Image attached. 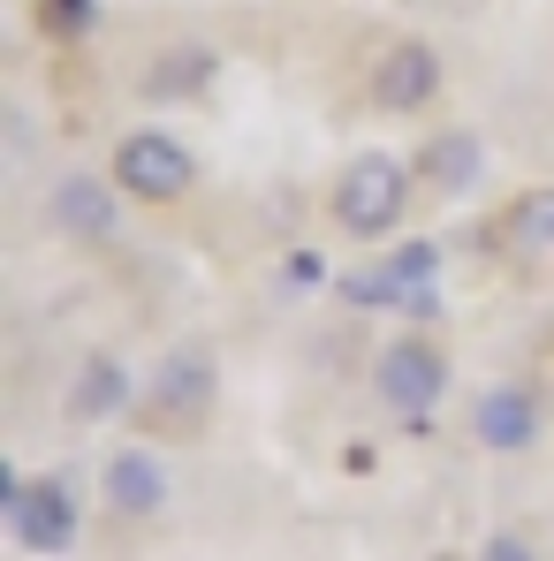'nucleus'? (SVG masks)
I'll use <instances>...</instances> for the list:
<instances>
[{
  "instance_id": "4468645a",
  "label": "nucleus",
  "mask_w": 554,
  "mask_h": 561,
  "mask_svg": "<svg viewBox=\"0 0 554 561\" xmlns=\"http://www.w3.org/2000/svg\"><path fill=\"white\" fill-rule=\"evenodd\" d=\"M380 274L395 280V288H433L441 251H433V243H403V251H387V259H380Z\"/></svg>"
},
{
  "instance_id": "f8f14e48",
  "label": "nucleus",
  "mask_w": 554,
  "mask_h": 561,
  "mask_svg": "<svg viewBox=\"0 0 554 561\" xmlns=\"http://www.w3.org/2000/svg\"><path fill=\"white\" fill-rule=\"evenodd\" d=\"M509 236L524 251H554V190H532V197L509 205Z\"/></svg>"
},
{
  "instance_id": "dca6fc26",
  "label": "nucleus",
  "mask_w": 554,
  "mask_h": 561,
  "mask_svg": "<svg viewBox=\"0 0 554 561\" xmlns=\"http://www.w3.org/2000/svg\"><path fill=\"white\" fill-rule=\"evenodd\" d=\"M471 561H540V554H532V539H517V531H494V539H486V547H478Z\"/></svg>"
},
{
  "instance_id": "6e6552de",
  "label": "nucleus",
  "mask_w": 554,
  "mask_h": 561,
  "mask_svg": "<svg viewBox=\"0 0 554 561\" xmlns=\"http://www.w3.org/2000/svg\"><path fill=\"white\" fill-rule=\"evenodd\" d=\"M106 508H114V516H160V508H168V470H160V456L122 448V456L106 463Z\"/></svg>"
},
{
  "instance_id": "423d86ee",
  "label": "nucleus",
  "mask_w": 554,
  "mask_h": 561,
  "mask_svg": "<svg viewBox=\"0 0 554 561\" xmlns=\"http://www.w3.org/2000/svg\"><path fill=\"white\" fill-rule=\"evenodd\" d=\"M46 213L77 243H114V228H122V197H114V183H99V175H61L54 197H46Z\"/></svg>"
},
{
  "instance_id": "0eeeda50",
  "label": "nucleus",
  "mask_w": 554,
  "mask_h": 561,
  "mask_svg": "<svg viewBox=\"0 0 554 561\" xmlns=\"http://www.w3.org/2000/svg\"><path fill=\"white\" fill-rule=\"evenodd\" d=\"M471 433H478V448H494V456H524V448L540 440V394H532V387H486L478 410H471Z\"/></svg>"
},
{
  "instance_id": "2eb2a0df",
  "label": "nucleus",
  "mask_w": 554,
  "mask_h": 561,
  "mask_svg": "<svg viewBox=\"0 0 554 561\" xmlns=\"http://www.w3.org/2000/svg\"><path fill=\"white\" fill-rule=\"evenodd\" d=\"M38 23H46V38L69 46V38H84L99 23V0H38Z\"/></svg>"
},
{
  "instance_id": "f257e3e1",
  "label": "nucleus",
  "mask_w": 554,
  "mask_h": 561,
  "mask_svg": "<svg viewBox=\"0 0 554 561\" xmlns=\"http://www.w3.org/2000/svg\"><path fill=\"white\" fill-rule=\"evenodd\" d=\"M410 175L418 168H403V160H387V152H365L358 168H342V183H335V228L342 236H387L403 213H410Z\"/></svg>"
},
{
  "instance_id": "7ed1b4c3",
  "label": "nucleus",
  "mask_w": 554,
  "mask_h": 561,
  "mask_svg": "<svg viewBox=\"0 0 554 561\" xmlns=\"http://www.w3.org/2000/svg\"><path fill=\"white\" fill-rule=\"evenodd\" d=\"M372 387H380V402H387V410H403V417H410V433H426L433 402L449 394V357H441L426 334H403V342H387V350H380Z\"/></svg>"
},
{
  "instance_id": "39448f33",
  "label": "nucleus",
  "mask_w": 554,
  "mask_h": 561,
  "mask_svg": "<svg viewBox=\"0 0 554 561\" xmlns=\"http://www.w3.org/2000/svg\"><path fill=\"white\" fill-rule=\"evenodd\" d=\"M365 92L380 114H426L433 99H441V54L426 46V38H403V46H387L380 61H372Z\"/></svg>"
},
{
  "instance_id": "20e7f679",
  "label": "nucleus",
  "mask_w": 554,
  "mask_h": 561,
  "mask_svg": "<svg viewBox=\"0 0 554 561\" xmlns=\"http://www.w3.org/2000/svg\"><path fill=\"white\" fill-rule=\"evenodd\" d=\"M114 183L129 190V197H145V205H168V197H183L197 183V160L183 152V137H168V129H129L114 145Z\"/></svg>"
},
{
  "instance_id": "ddd939ff",
  "label": "nucleus",
  "mask_w": 554,
  "mask_h": 561,
  "mask_svg": "<svg viewBox=\"0 0 554 561\" xmlns=\"http://www.w3.org/2000/svg\"><path fill=\"white\" fill-rule=\"evenodd\" d=\"M160 61H168V69H152V77H145L152 92H197V84L213 77V54H205V46H168Z\"/></svg>"
},
{
  "instance_id": "f03ea898",
  "label": "nucleus",
  "mask_w": 554,
  "mask_h": 561,
  "mask_svg": "<svg viewBox=\"0 0 554 561\" xmlns=\"http://www.w3.org/2000/svg\"><path fill=\"white\" fill-rule=\"evenodd\" d=\"M0 508H8V531L15 547L31 554H69L77 547V493L61 478H0Z\"/></svg>"
},
{
  "instance_id": "9d476101",
  "label": "nucleus",
  "mask_w": 554,
  "mask_h": 561,
  "mask_svg": "<svg viewBox=\"0 0 554 561\" xmlns=\"http://www.w3.org/2000/svg\"><path fill=\"white\" fill-rule=\"evenodd\" d=\"M152 402H160V417H183V425L205 417V402H213V365H205V357H168Z\"/></svg>"
},
{
  "instance_id": "f3484780",
  "label": "nucleus",
  "mask_w": 554,
  "mask_h": 561,
  "mask_svg": "<svg viewBox=\"0 0 554 561\" xmlns=\"http://www.w3.org/2000/svg\"><path fill=\"white\" fill-rule=\"evenodd\" d=\"M441 561H449V554H441Z\"/></svg>"
},
{
  "instance_id": "1a4fd4ad",
  "label": "nucleus",
  "mask_w": 554,
  "mask_h": 561,
  "mask_svg": "<svg viewBox=\"0 0 554 561\" xmlns=\"http://www.w3.org/2000/svg\"><path fill=\"white\" fill-rule=\"evenodd\" d=\"M410 168H418V183H433V190H471V183H486V145L471 129H441V137L418 145Z\"/></svg>"
},
{
  "instance_id": "9b49d317",
  "label": "nucleus",
  "mask_w": 554,
  "mask_h": 561,
  "mask_svg": "<svg viewBox=\"0 0 554 561\" xmlns=\"http://www.w3.org/2000/svg\"><path fill=\"white\" fill-rule=\"evenodd\" d=\"M69 410H77V417H122V410H129V373H122L114 357H84Z\"/></svg>"
}]
</instances>
